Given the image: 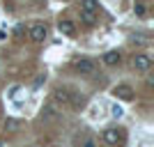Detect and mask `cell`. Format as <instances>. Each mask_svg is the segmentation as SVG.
<instances>
[{
	"label": "cell",
	"mask_w": 154,
	"mask_h": 147,
	"mask_svg": "<svg viewBox=\"0 0 154 147\" xmlns=\"http://www.w3.org/2000/svg\"><path fill=\"white\" fill-rule=\"evenodd\" d=\"M113 94H115L117 99L131 101V99H134V90L129 87V85H115V87H113Z\"/></svg>",
	"instance_id": "cell-4"
},
{
	"label": "cell",
	"mask_w": 154,
	"mask_h": 147,
	"mask_svg": "<svg viewBox=\"0 0 154 147\" xmlns=\"http://www.w3.org/2000/svg\"><path fill=\"white\" fill-rule=\"evenodd\" d=\"M110 115L115 117V120H120V117L124 115V108H122V106H117V103H113V106H110Z\"/></svg>",
	"instance_id": "cell-11"
},
{
	"label": "cell",
	"mask_w": 154,
	"mask_h": 147,
	"mask_svg": "<svg viewBox=\"0 0 154 147\" xmlns=\"http://www.w3.org/2000/svg\"><path fill=\"white\" fill-rule=\"evenodd\" d=\"M83 21L85 23H94V14H83Z\"/></svg>",
	"instance_id": "cell-14"
},
{
	"label": "cell",
	"mask_w": 154,
	"mask_h": 147,
	"mask_svg": "<svg viewBox=\"0 0 154 147\" xmlns=\"http://www.w3.org/2000/svg\"><path fill=\"white\" fill-rule=\"evenodd\" d=\"M74 67H76V71L78 74H94V62H92V60H88V58H83V60H78L76 64H74Z\"/></svg>",
	"instance_id": "cell-5"
},
{
	"label": "cell",
	"mask_w": 154,
	"mask_h": 147,
	"mask_svg": "<svg viewBox=\"0 0 154 147\" xmlns=\"http://www.w3.org/2000/svg\"><path fill=\"white\" fill-rule=\"evenodd\" d=\"M81 9H83V14H97L99 12V2L97 0H81Z\"/></svg>",
	"instance_id": "cell-7"
},
{
	"label": "cell",
	"mask_w": 154,
	"mask_h": 147,
	"mask_svg": "<svg viewBox=\"0 0 154 147\" xmlns=\"http://www.w3.org/2000/svg\"><path fill=\"white\" fill-rule=\"evenodd\" d=\"M103 62L108 64V67H115V64L120 62V51H108V53H103Z\"/></svg>",
	"instance_id": "cell-9"
},
{
	"label": "cell",
	"mask_w": 154,
	"mask_h": 147,
	"mask_svg": "<svg viewBox=\"0 0 154 147\" xmlns=\"http://www.w3.org/2000/svg\"><path fill=\"white\" fill-rule=\"evenodd\" d=\"M48 37V30H46V26H42V23H35V26L30 28V39L32 41H44V39Z\"/></svg>",
	"instance_id": "cell-2"
},
{
	"label": "cell",
	"mask_w": 154,
	"mask_h": 147,
	"mask_svg": "<svg viewBox=\"0 0 154 147\" xmlns=\"http://www.w3.org/2000/svg\"><path fill=\"white\" fill-rule=\"evenodd\" d=\"M152 67V58L147 53H136L134 55V69L136 71H147Z\"/></svg>",
	"instance_id": "cell-1"
},
{
	"label": "cell",
	"mask_w": 154,
	"mask_h": 147,
	"mask_svg": "<svg viewBox=\"0 0 154 147\" xmlns=\"http://www.w3.org/2000/svg\"><path fill=\"white\" fill-rule=\"evenodd\" d=\"M44 117H46V120H55V117H58L55 106H46V108H44Z\"/></svg>",
	"instance_id": "cell-12"
},
{
	"label": "cell",
	"mask_w": 154,
	"mask_h": 147,
	"mask_svg": "<svg viewBox=\"0 0 154 147\" xmlns=\"http://www.w3.org/2000/svg\"><path fill=\"white\" fill-rule=\"evenodd\" d=\"M2 39H5V32H2V30H0V41H2Z\"/></svg>",
	"instance_id": "cell-16"
},
{
	"label": "cell",
	"mask_w": 154,
	"mask_h": 147,
	"mask_svg": "<svg viewBox=\"0 0 154 147\" xmlns=\"http://www.w3.org/2000/svg\"><path fill=\"white\" fill-rule=\"evenodd\" d=\"M103 140L108 142V145L117 147V145H120V142L124 140V136L120 133V131H117V129H106V131H103Z\"/></svg>",
	"instance_id": "cell-3"
},
{
	"label": "cell",
	"mask_w": 154,
	"mask_h": 147,
	"mask_svg": "<svg viewBox=\"0 0 154 147\" xmlns=\"http://www.w3.org/2000/svg\"><path fill=\"white\" fill-rule=\"evenodd\" d=\"M58 30L62 32L64 37H71V35L76 32V26H74L71 21H67V19H60V21H58Z\"/></svg>",
	"instance_id": "cell-6"
},
{
	"label": "cell",
	"mask_w": 154,
	"mask_h": 147,
	"mask_svg": "<svg viewBox=\"0 0 154 147\" xmlns=\"http://www.w3.org/2000/svg\"><path fill=\"white\" fill-rule=\"evenodd\" d=\"M69 101H71V92L69 90H58V92H55V103L69 106Z\"/></svg>",
	"instance_id": "cell-8"
},
{
	"label": "cell",
	"mask_w": 154,
	"mask_h": 147,
	"mask_svg": "<svg viewBox=\"0 0 154 147\" xmlns=\"http://www.w3.org/2000/svg\"><path fill=\"white\" fill-rule=\"evenodd\" d=\"M19 127H21V120H14V117H7L5 120V129L7 131H16Z\"/></svg>",
	"instance_id": "cell-10"
},
{
	"label": "cell",
	"mask_w": 154,
	"mask_h": 147,
	"mask_svg": "<svg viewBox=\"0 0 154 147\" xmlns=\"http://www.w3.org/2000/svg\"><path fill=\"white\" fill-rule=\"evenodd\" d=\"M134 12H136V16H145V12H147V9H145V5H143V2H138V5L134 7Z\"/></svg>",
	"instance_id": "cell-13"
},
{
	"label": "cell",
	"mask_w": 154,
	"mask_h": 147,
	"mask_svg": "<svg viewBox=\"0 0 154 147\" xmlns=\"http://www.w3.org/2000/svg\"><path fill=\"white\" fill-rule=\"evenodd\" d=\"M83 147H97V145H94V142H92V140H88V142H85Z\"/></svg>",
	"instance_id": "cell-15"
}]
</instances>
